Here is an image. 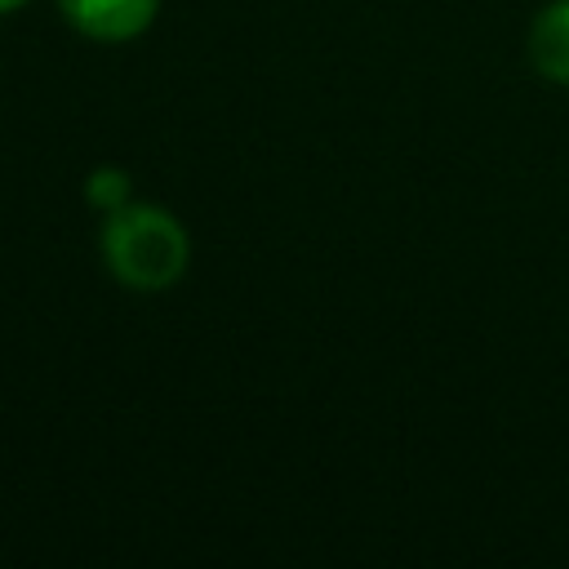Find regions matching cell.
Here are the masks:
<instances>
[{
    "label": "cell",
    "instance_id": "obj_1",
    "mask_svg": "<svg viewBox=\"0 0 569 569\" xmlns=\"http://www.w3.org/2000/svg\"><path fill=\"white\" fill-rule=\"evenodd\" d=\"M102 253L120 284L156 293L178 284V276L187 271V231L164 209L120 204L107 213Z\"/></svg>",
    "mask_w": 569,
    "mask_h": 569
},
{
    "label": "cell",
    "instance_id": "obj_2",
    "mask_svg": "<svg viewBox=\"0 0 569 569\" xmlns=\"http://www.w3.org/2000/svg\"><path fill=\"white\" fill-rule=\"evenodd\" d=\"M62 13L93 40H129L147 31L160 0H58Z\"/></svg>",
    "mask_w": 569,
    "mask_h": 569
},
{
    "label": "cell",
    "instance_id": "obj_3",
    "mask_svg": "<svg viewBox=\"0 0 569 569\" xmlns=\"http://www.w3.org/2000/svg\"><path fill=\"white\" fill-rule=\"evenodd\" d=\"M529 58L547 80L569 84V0L538 13V22L529 31Z\"/></svg>",
    "mask_w": 569,
    "mask_h": 569
},
{
    "label": "cell",
    "instance_id": "obj_4",
    "mask_svg": "<svg viewBox=\"0 0 569 569\" xmlns=\"http://www.w3.org/2000/svg\"><path fill=\"white\" fill-rule=\"evenodd\" d=\"M84 196H89L102 213H111V209L129 204V178H124L120 169H98V173L84 182Z\"/></svg>",
    "mask_w": 569,
    "mask_h": 569
},
{
    "label": "cell",
    "instance_id": "obj_5",
    "mask_svg": "<svg viewBox=\"0 0 569 569\" xmlns=\"http://www.w3.org/2000/svg\"><path fill=\"white\" fill-rule=\"evenodd\" d=\"M18 4H27V0H0V13H9V9H18Z\"/></svg>",
    "mask_w": 569,
    "mask_h": 569
}]
</instances>
